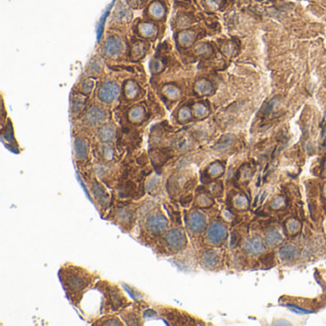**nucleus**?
Masks as SVG:
<instances>
[{
    "mask_svg": "<svg viewBox=\"0 0 326 326\" xmlns=\"http://www.w3.org/2000/svg\"><path fill=\"white\" fill-rule=\"evenodd\" d=\"M59 275L68 299L76 306H80L84 293L99 278V276L89 272L87 269L72 263L64 264Z\"/></svg>",
    "mask_w": 326,
    "mask_h": 326,
    "instance_id": "f257e3e1",
    "label": "nucleus"
},
{
    "mask_svg": "<svg viewBox=\"0 0 326 326\" xmlns=\"http://www.w3.org/2000/svg\"><path fill=\"white\" fill-rule=\"evenodd\" d=\"M138 222L144 239L158 240L169 229V218L154 202H146L138 208Z\"/></svg>",
    "mask_w": 326,
    "mask_h": 326,
    "instance_id": "f03ea898",
    "label": "nucleus"
},
{
    "mask_svg": "<svg viewBox=\"0 0 326 326\" xmlns=\"http://www.w3.org/2000/svg\"><path fill=\"white\" fill-rule=\"evenodd\" d=\"M95 289L102 294V307L107 314L122 311L131 305V302L127 300L122 289L112 282L100 280L95 283Z\"/></svg>",
    "mask_w": 326,
    "mask_h": 326,
    "instance_id": "7ed1b4c3",
    "label": "nucleus"
},
{
    "mask_svg": "<svg viewBox=\"0 0 326 326\" xmlns=\"http://www.w3.org/2000/svg\"><path fill=\"white\" fill-rule=\"evenodd\" d=\"M188 246V238L186 231L180 225L167 230L159 240L161 253L165 255L180 253Z\"/></svg>",
    "mask_w": 326,
    "mask_h": 326,
    "instance_id": "20e7f679",
    "label": "nucleus"
},
{
    "mask_svg": "<svg viewBox=\"0 0 326 326\" xmlns=\"http://www.w3.org/2000/svg\"><path fill=\"white\" fill-rule=\"evenodd\" d=\"M129 48V42L116 31L108 32L100 44V54L110 61L122 60Z\"/></svg>",
    "mask_w": 326,
    "mask_h": 326,
    "instance_id": "39448f33",
    "label": "nucleus"
},
{
    "mask_svg": "<svg viewBox=\"0 0 326 326\" xmlns=\"http://www.w3.org/2000/svg\"><path fill=\"white\" fill-rule=\"evenodd\" d=\"M138 204L132 202H120L111 213V219L124 231H131L138 220Z\"/></svg>",
    "mask_w": 326,
    "mask_h": 326,
    "instance_id": "423d86ee",
    "label": "nucleus"
},
{
    "mask_svg": "<svg viewBox=\"0 0 326 326\" xmlns=\"http://www.w3.org/2000/svg\"><path fill=\"white\" fill-rule=\"evenodd\" d=\"M133 9L127 0H117L111 13L109 29L112 31H122L133 22Z\"/></svg>",
    "mask_w": 326,
    "mask_h": 326,
    "instance_id": "0eeeda50",
    "label": "nucleus"
},
{
    "mask_svg": "<svg viewBox=\"0 0 326 326\" xmlns=\"http://www.w3.org/2000/svg\"><path fill=\"white\" fill-rule=\"evenodd\" d=\"M164 24L155 22L145 17H138L131 24L133 36L148 41H153L159 38Z\"/></svg>",
    "mask_w": 326,
    "mask_h": 326,
    "instance_id": "6e6552de",
    "label": "nucleus"
},
{
    "mask_svg": "<svg viewBox=\"0 0 326 326\" xmlns=\"http://www.w3.org/2000/svg\"><path fill=\"white\" fill-rule=\"evenodd\" d=\"M110 118V113L105 106L98 103L91 104L82 116V125L89 128H99L106 124Z\"/></svg>",
    "mask_w": 326,
    "mask_h": 326,
    "instance_id": "1a4fd4ad",
    "label": "nucleus"
},
{
    "mask_svg": "<svg viewBox=\"0 0 326 326\" xmlns=\"http://www.w3.org/2000/svg\"><path fill=\"white\" fill-rule=\"evenodd\" d=\"M88 189L91 194V198L95 205L98 207L100 213H104L110 207L111 197L105 186L100 182L96 177L89 178L86 181Z\"/></svg>",
    "mask_w": 326,
    "mask_h": 326,
    "instance_id": "9d476101",
    "label": "nucleus"
},
{
    "mask_svg": "<svg viewBox=\"0 0 326 326\" xmlns=\"http://www.w3.org/2000/svg\"><path fill=\"white\" fill-rule=\"evenodd\" d=\"M194 14L188 11L187 5L182 0H175L174 13L170 20V26L174 32L190 28L195 23Z\"/></svg>",
    "mask_w": 326,
    "mask_h": 326,
    "instance_id": "9b49d317",
    "label": "nucleus"
},
{
    "mask_svg": "<svg viewBox=\"0 0 326 326\" xmlns=\"http://www.w3.org/2000/svg\"><path fill=\"white\" fill-rule=\"evenodd\" d=\"M169 13L168 0H150L144 8L143 17L164 24Z\"/></svg>",
    "mask_w": 326,
    "mask_h": 326,
    "instance_id": "f8f14e48",
    "label": "nucleus"
},
{
    "mask_svg": "<svg viewBox=\"0 0 326 326\" xmlns=\"http://www.w3.org/2000/svg\"><path fill=\"white\" fill-rule=\"evenodd\" d=\"M122 88L118 82L114 80H104L101 82L98 90H97V98L100 103L108 105L112 104L114 101L119 99L122 95Z\"/></svg>",
    "mask_w": 326,
    "mask_h": 326,
    "instance_id": "ddd939ff",
    "label": "nucleus"
},
{
    "mask_svg": "<svg viewBox=\"0 0 326 326\" xmlns=\"http://www.w3.org/2000/svg\"><path fill=\"white\" fill-rule=\"evenodd\" d=\"M186 229L190 235H200L208 225L207 216L198 210H191L185 216Z\"/></svg>",
    "mask_w": 326,
    "mask_h": 326,
    "instance_id": "4468645a",
    "label": "nucleus"
},
{
    "mask_svg": "<svg viewBox=\"0 0 326 326\" xmlns=\"http://www.w3.org/2000/svg\"><path fill=\"white\" fill-rule=\"evenodd\" d=\"M128 48V56L129 59L133 62H137L143 60L149 50L151 49V41L137 38L135 36L131 37Z\"/></svg>",
    "mask_w": 326,
    "mask_h": 326,
    "instance_id": "2eb2a0df",
    "label": "nucleus"
},
{
    "mask_svg": "<svg viewBox=\"0 0 326 326\" xmlns=\"http://www.w3.org/2000/svg\"><path fill=\"white\" fill-rule=\"evenodd\" d=\"M160 316H162L171 326H188L193 325L190 322H194L190 319V316L188 313L170 307H163L160 309Z\"/></svg>",
    "mask_w": 326,
    "mask_h": 326,
    "instance_id": "dca6fc26",
    "label": "nucleus"
},
{
    "mask_svg": "<svg viewBox=\"0 0 326 326\" xmlns=\"http://www.w3.org/2000/svg\"><path fill=\"white\" fill-rule=\"evenodd\" d=\"M228 230L224 224L218 221H214L208 227L205 235V239L208 244L219 245L227 239Z\"/></svg>",
    "mask_w": 326,
    "mask_h": 326,
    "instance_id": "f3484780",
    "label": "nucleus"
},
{
    "mask_svg": "<svg viewBox=\"0 0 326 326\" xmlns=\"http://www.w3.org/2000/svg\"><path fill=\"white\" fill-rule=\"evenodd\" d=\"M197 38H198V33L192 27L174 32L176 46L179 50L180 49L186 50L188 48H191L196 42Z\"/></svg>",
    "mask_w": 326,
    "mask_h": 326,
    "instance_id": "a211bd4d",
    "label": "nucleus"
},
{
    "mask_svg": "<svg viewBox=\"0 0 326 326\" xmlns=\"http://www.w3.org/2000/svg\"><path fill=\"white\" fill-rule=\"evenodd\" d=\"M73 153L76 162L84 163L89 158L90 142L86 137L78 135L73 140Z\"/></svg>",
    "mask_w": 326,
    "mask_h": 326,
    "instance_id": "6ab92c4d",
    "label": "nucleus"
},
{
    "mask_svg": "<svg viewBox=\"0 0 326 326\" xmlns=\"http://www.w3.org/2000/svg\"><path fill=\"white\" fill-rule=\"evenodd\" d=\"M149 117V111L144 103H137L132 105L126 113V119L128 124L131 126L143 125Z\"/></svg>",
    "mask_w": 326,
    "mask_h": 326,
    "instance_id": "aec40b11",
    "label": "nucleus"
},
{
    "mask_svg": "<svg viewBox=\"0 0 326 326\" xmlns=\"http://www.w3.org/2000/svg\"><path fill=\"white\" fill-rule=\"evenodd\" d=\"M122 96L127 102H135L144 96V91L135 80H127L123 84Z\"/></svg>",
    "mask_w": 326,
    "mask_h": 326,
    "instance_id": "412c9836",
    "label": "nucleus"
},
{
    "mask_svg": "<svg viewBox=\"0 0 326 326\" xmlns=\"http://www.w3.org/2000/svg\"><path fill=\"white\" fill-rule=\"evenodd\" d=\"M160 95L164 101L174 103L182 98L183 90L175 83H166L160 89Z\"/></svg>",
    "mask_w": 326,
    "mask_h": 326,
    "instance_id": "4be33fe9",
    "label": "nucleus"
},
{
    "mask_svg": "<svg viewBox=\"0 0 326 326\" xmlns=\"http://www.w3.org/2000/svg\"><path fill=\"white\" fill-rule=\"evenodd\" d=\"M87 97L88 96L86 95H83L78 91H77V93L72 95L70 112L73 118H79L85 111L88 100Z\"/></svg>",
    "mask_w": 326,
    "mask_h": 326,
    "instance_id": "5701e85b",
    "label": "nucleus"
},
{
    "mask_svg": "<svg viewBox=\"0 0 326 326\" xmlns=\"http://www.w3.org/2000/svg\"><path fill=\"white\" fill-rule=\"evenodd\" d=\"M117 136V127L112 123H106L97 128V138L101 144H112Z\"/></svg>",
    "mask_w": 326,
    "mask_h": 326,
    "instance_id": "b1692460",
    "label": "nucleus"
},
{
    "mask_svg": "<svg viewBox=\"0 0 326 326\" xmlns=\"http://www.w3.org/2000/svg\"><path fill=\"white\" fill-rule=\"evenodd\" d=\"M117 195L122 201L128 200L130 198H135L138 194V188L134 182L132 181H126L123 183H120L117 186Z\"/></svg>",
    "mask_w": 326,
    "mask_h": 326,
    "instance_id": "393cba45",
    "label": "nucleus"
},
{
    "mask_svg": "<svg viewBox=\"0 0 326 326\" xmlns=\"http://www.w3.org/2000/svg\"><path fill=\"white\" fill-rule=\"evenodd\" d=\"M104 70V62L100 56H94L88 63L85 75L93 79H98Z\"/></svg>",
    "mask_w": 326,
    "mask_h": 326,
    "instance_id": "a878e982",
    "label": "nucleus"
},
{
    "mask_svg": "<svg viewBox=\"0 0 326 326\" xmlns=\"http://www.w3.org/2000/svg\"><path fill=\"white\" fill-rule=\"evenodd\" d=\"M120 316L122 317V320L126 322V325L128 326H141L142 325V319L139 307L134 306H127L124 310L121 311Z\"/></svg>",
    "mask_w": 326,
    "mask_h": 326,
    "instance_id": "bb28decb",
    "label": "nucleus"
},
{
    "mask_svg": "<svg viewBox=\"0 0 326 326\" xmlns=\"http://www.w3.org/2000/svg\"><path fill=\"white\" fill-rule=\"evenodd\" d=\"M219 259L220 258L217 251L214 250H206L203 251L199 258L202 267L208 270H213L214 268H216L219 263Z\"/></svg>",
    "mask_w": 326,
    "mask_h": 326,
    "instance_id": "cd10ccee",
    "label": "nucleus"
},
{
    "mask_svg": "<svg viewBox=\"0 0 326 326\" xmlns=\"http://www.w3.org/2000/svg\"><path fill=\"white\" fill-rule=\"evenodd\" d=\"M99 156L102 163H112L117 161V152L112 144H101L99 148Z\"/></svg>",
    "mask_w": 326,
    "mask_h": 326,
    "instance_id": "c85d7f7f",
    "label": "nucleus"
},
{
    "mask_svg": "<svg viewBox=\"0 0 326 326\" xmlns=\"http://www.w3.org/2000/svg\"><path fill=\"white\" fill-rule=\"evenodd\" d=\"M244 249L247 253L251 255H257L265 250L263 240L259 237L248 239L244 245Z\"/></svg>",
    "mask_w": 326,
    "mask_h": 326,
    "instance_id": "c756f323",
    "label": "nucleus"
},
{
    "mask_svg": "<svg viewBox=\"0 0 326 326\" xmlns=\"http://www.w3.org/2000/svg\"><path fill=\"white\" fill-rule=\"evenodd\" d=\"M193 91L198 96H209L214 91L213 84L207 79H200L195 82L193 85Z\"/></svg>",
    "mask_w": 326,
    "mask_h": 326,
    "instance_id": "7c9ffc66",
    "label": "nucleus"
},
{
    "mask_svg": "<svg viewBox=\"0 0 326 326\" xmlns=\"http://www.w3.org/2000/svg\"><path fill=\"white\" fill-rule=\"evenodd\" d=\"M192 108H190L187 104L179 106L175 111V123L178 125H186L189 123L192 119Z\"/></svg>",
    "mask_w": 326,
    "mask_h": 326,
    "instance_id": "2f4dec72",
    "label": "nucleus"
},
{
    "mask_svg": "<svg viewBox=\"0 0 326 326\" xmlns=\"http://www.w3.org/2000/svg\"><path fill=\"white\" fill-rule=\"evenodd\" d=\"M300 254L299 249L292 244L283 246L279 251V257L283 262H292L298 258Z\"/></svg>",
    "mask_w": 326,
    "mask_h": 326,
    "instance_id": "473e14b6",
    "label": "nucleus"
},
{
    "mask_svg": "<svg viewBox=\"0 0 326 326\" xmlns=\"http://www.w3.org/2000/svg\"><path fill=\"white\" fill-rule=\"evenodd\" d=\"M266 243L271 247H276L283 242V237L276 228L269 229L265 234Z\"/></svg>",
    "mask_w": 326,
    "mask_h": 326,
    "instance_id": "72a5a7b5",
    "label": "nucleus"
},
{
    "mask_svg": "<svg viewBox=\"0 0 326 326\" xmlns=\"http://www.w3.org/2000/svg\"><path fill=\"white\" fill-rule=\"evenodd\" d=\"M162 189V185H161V180L159 175H152L150 177L145 185V190L151 195L156 196L161 192Z\"/></svg>",
    "mask_w": 326,
    "mask_h": 326,
    "instance_id": "f704fd0d",
    "label": "nucleus"
},
{
    "mask_svg": "<svg viewBox=\"0 0 326 326\" xmlns=\"http://www.w3.org/2000/svg\"><path fill=\"white\" fill-rule=\"evenodd\" d=\"M193 54L203 59H208L213 54V46L208 42H198L193 47Z\"/></svg>",
    "mask_w": 326,
    "mask_h": 326,
    "instance_id": "c9c22d12",
    "label": "nucleus"
},
{
    "mask_svg": "<svg viewBox=\"0 0 326 326\" xmlns=\"http://www.w3.org/2000/svg\"><path fill=\"white\" fill-rule=\"evenodd\" d=\"M95 79L93 78H90V77H84L83 79H82L79 83H78V86H77V91L83 94V95H86V96H89L93 89L95 87V82H94Z\"/></svg>",
    "mask_w": 326,
    "mask_h": 326,
    "instance_id": "e433bc0d",
    "label": "nucleus"
},
{
    "mask_svg": "<svg viewBox=\"0 0 326 326\" xmlns=\"http://www.w3.org/2000/svg\"><path fill=\"white\" fill-rule=\"evenodd\" d=\"M94 326H124L125 324L122 320L112 314H106V316L101 317L96 323L93 324Z\"/></svg>",
    "mask_w": 326,
    "mask_h": 326,
    "instance_id": "4c0bfd02",
    "label": "nucleus"
},
{
    "mask_svg": "<svg viewBox=\"0 0 326 326\" xmlns=\"http://www.w3.org/2000/svg\"><path fill=\"white\" fill-rule=\"evenodd\" d=\"M150 67H151V71L152 74H154V75L160 74L161 72H163V70L165 69V67H166L165 61L163 60V58H161L159 56H155L151 60Z\"/></svg>",
    "mask_w": 326,
    "mask_h": 326,
    "instance_id": "58836bf2",
    "label": "nucleus"
},
{
    "mask_svg": "<svg viewBox=\"0 0 326 326\" xmlns=\"http://www.w3.org/2000/svg\"><path fill=\"white\" fill-rule=\"evenodd\" d=\"M164 208L167 212L169 220H171L174 224L181 225V215H180V212H179L177 206L169 204V203H165Z\"/></svg>",
    "mask_w": 326,
    "mask_h": 326,
    "instance_id": "ea45409f",
    "label": "nucleus"
},
{
    "mask_svg": "<svg viewBox=\"0 0 326 326\" xmlns=\"http://www.w3.org/2000/svg\"><path fill=\"white\" fill-rule=\"evenodd\" d=\"M195 204L198 208H209L213 204L211 195L206 191H200L195 197Z\"/></svg>",
    "mask_w": 326,
    "mask_h": 326,
    "instance_id": "a19ab883",
    "label": "nucleus"
},
{
    "mask_svg": "<svg viewBox=\"0 0 326 326\" xmlns=\"http://www.w3.org/2000/svg\"><path fill=\"white\" fill-rule=\"evenodd\" d=\"M192 113H193V116L196 117L197 119H203L205 117H207L209 113H210V109L209 107L202 101H198V102H195L193 105H192Z\"/></svg>",
    "mask_w": 326,
    "mask_h": 326,
    "instance_id": "79ce46f5",
    "label": "nucleus"
},
{
    "mask_svg": "<svg viewBox=\"0 0 326 326\" xmlns=\"http://www.w3.org/2000/svg\"><path fill=\"white\" fill-rule=\"evenodd\" d=\"M224 172V165L220 162L211 163L207 168V174L211 178H217L222 175Z\"/></svg>",
    "mask_w": 326,
    "mask_h": 326,
    "instance_id": "37998d69",
    "label": "nucleus"
},
{
    "mask_svg": "<svg viewBox=\"0 0 326 326\" xmlns=\"http://www.w3.org/2000/svg\"><path fill=\"white\" fill-rule=\"evenodd\" d=\"M237 50H238V48H237L236 44L234 42H232V41H228L226 43H224L222 45V47H221L222 53L225 56H227V57H233V56H235L237 54Z\"/></svg>",
    "mask_w": 326,
    "mask_h": 326,
    "instance_id": "c03bdc74",
    "label": "nucleus"
},
{
    "mask_svg": "<svg viewBox=\"0 0 326 326\" xmlns=\"http://www.w3.org/2000/svg\"><path fill=\"white\" fill-rule=\"evenodd\" d=\"M232 143H233V136L232 135H227L217 143V145L214 147V149L216 151H225L232 145Z\"/></svg>",
    "mask_w": 326,
    "mask_h": 326,
    "instance_id": "a18cd8bd",
    "label": "nucleus"
},
{
    "mask_svg": "<svg viewBox=\"0 0 326 326\" xmlns=\"http://www.w3.org/2000/svg\"><path fill=\"white\" fill-rule=\"evenodd\" d=\"M203 3L210 11H216L221 6V0H203Z\"/></svg>",
    "mask_w": 326,
    "mask_h": 326,
    "instance_id": "49530a36",
    "label": "nucleus"
},
{
    "mask_svg": "<svg viewBox=\"0 0 326 326\" xmlns=\"http://www.w3.org/2000/svg\"><path fill=\"white\" fill-rule=\"evenodd\" d=\"M127 1L133 10L144 9L147 6V4L150 2V0H127Z\"/></svg>",
    "mask_w": 326,
    "mask_h": 326,
    "instance_id": "de8ad7c7",
    "label": "nucleus"
},
{
    "mask_svg": "<svg viewBox=\"0 0 326 326\" xmlns=\"http://www.w3.org/2000/svg\"><path fill=\"white\" fill-rule=\"evenodd\" d=\"M325 193H326V186H325Z\"/></svg>",
    "mask_w": 326,
    "mask_h": 326,
    "instance_id": "09e8293b",
    "label": "nucleus"
}]
</instances>
